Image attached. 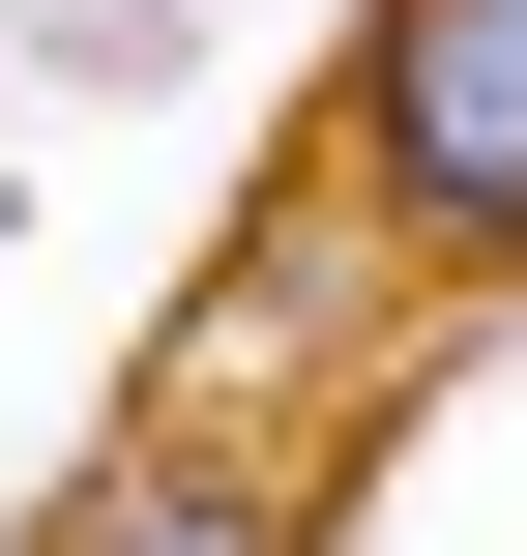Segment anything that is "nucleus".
Here are the masks:
<instances>
[{
    "mask_svg": "<svg viewBox=\"0 0 527 556\" xmlns=\"http://www.w3.org/2000/svg\"><path fill=\"white\" fill-rule=\"evenodd\" d=\"M323 147H352V205H381V235L527 264V0H352Z\"/></svg>",
    "mask_w": 527,
    "mask_h": 556,
    "instance_id": "f257e3e1",
    "label": "nucleus"
},
{
    "mask_svg": "<svg viewBox=\"0 0 527 556\" xmlns=\"http://www.w3.org/2000/svg\"><path fill=\"white\" fill-rule=\"evenodd\" d=\"M59 556H264V498H205V469H117V498H88Z\"/></svg>",
    "mask_w": 527,
    "mask_h": 556,
    "instance_id": "f03ea898",
    "label": "nucleus"
}]
</instances>
